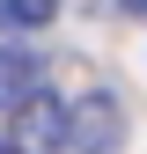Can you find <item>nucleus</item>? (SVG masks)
Returning a JSON list of instances; mask_svg holds the SVG:
<instances>
[{"instance_id":"nucleus-4","label":"nucleus","mask_w":147,"mask_h":154,"mask_svg":"<svg viewBox=\"0 0 147 154\" xmlns=\"http://www.w3.org/2000/svg\"><path fill=\"white\" fill-rule=\"evenodd\" d=\"M59 15V0H0V29H44Z\"/></svg>"},{"instance_id":"nucleus-1","label":"nucleus","mask_w":147,"mask_h":154,"mask_svg":"<svg viewBox=\"0 0 147 154\" xmlns=\"http://www.w3.org/2000/svg\"><path fill=\"white\" fill-rule=\"evenodd\" d=\"M8 147L15 154H66V103L52 88H37L30 103L8 110Z\"/></svg>"},{"instance_id":"nucleus-3","label":"nucleus","mask_w":147,"mask_h":154,"mask_svg":"<svg viewBox=\"0 0 147 154\" xmlns=\"http://www.w3.org/2000/svg\"><path fill=\"white\" fill-rule=\"evenodd\" d=\"M37 88H44V59H37L30 44H0V118H8L15 103H30Z\"/></svg>"},{"instance_id":"nucleus-6","label":"nucleus","mask_w":147,"mask_h":154,"mask_svg":"<svg viewBox=\"0 0 147 154\" xmlns=\"http://www.w3.org/2000/svg\"><path fill=\"white\" fill-rule=\"evenodd\" d=\"M0 154H15V147H8V132H0Z\"/></svg>"},{"instance_id":"nucleus-2","label":"nucleus","mask_w":147,"mask_h":154,"mask_svg":"<svg viewBox=\"0 0 147 154\" xmlns=\"http://www.w3.org/2000/svg\"><path fill=\"white\" fill-rule=\"evenodd\" d=\"M110 140H118V103L110 95L66 103V154H110Z\"/></svg>"},{"instance_id":"nucleus-5","label":"nucleus","mask_w":147,"mask_h":154,"mask_svg":"<svg viewBox=\"0 0 147 154\" xmlns=\"http://www.w3.org/2000/svg\"><path fill=\"white\" fill-rule=\"evenodd\" d=\"M118 8H125V15H147V0H118Z\"/></svg>"}]
</instances>
